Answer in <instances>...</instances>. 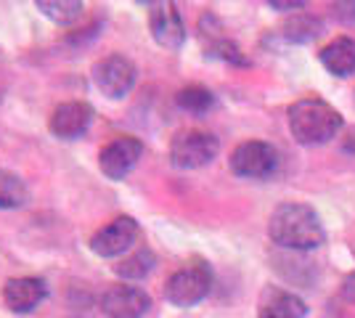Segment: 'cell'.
Segmentation results:
<instances>
[{
	"mask_svg": "<svg viewBox=\"0 0 355 318\" xmlns=\"http://www.w3.org/2000/svg\"><path fill=\"white\" fill-rule=\"evenodd\" d=\"M154 268V255L148 252V249H138L135 255H130V258L119 260L117 265H114V271H117V276H122V279H130V281H138V279H144L148 271Z\"/></svg>",
	"mask_w": 355,
	"mask_h": 318,
	"instance_id": "cell-18",
	"label": "cell"
},
{
	"mask_svg": "<svg viewBox=\"0 0 355 318\" xmlns=\"http://www.w3.org/2000/svg\"><path fill=\"white\" fill-rule=\"evenodd\" d=\"M209 53H215V56L223 61H231V64H247V59L241 56V51H239L231 40H215V43L209 46Z\"/></svg>",
	"mask_w": 355,
	"mask_h": 318,
	"instance_id": "cell-20",
	"label": "cell"
},
{
	"mask_svg": "<svg viewBox=\"0 0 355 318\" xmlns=\"http://www.w3.org/2000/svg\"><path fill=\"white\" fill-rule=\"evenodd\" d=\"M268 233L279 247L297 252H308L326 242V231L318 212L300 202L279 204L268 220Z\"/></svg>",
	"mask_w": 355,
	"mask_h": 318,
	"instance_id": "cell-1",
	"label": "cell"
},
{
	"mask_svg": "<svg viewBox=\"0 0 355 318\" xmlns=\"http://www.w3.org/2000/svg\"><path fill=\"white\" fill-rule=\"evenodd\" d=\"M276 165H279V154L266 141H244L231 154V170L239 178L260 181L273 175Z\"/></svg>",
	"mask_w": 355,
	"mask_h": 318,
	"instance_id": "cell-6",
	"label": "cell"
},
{
	"mask_svg": "<svg viewBox=\"0 0 355 318\" xmlns=\"http://www.w3.org/2000/svg\"><path fill=\"white\" fill-rule=\"evenodd\" d=\"M135 239H138V223L130 215H119L93 233L90 249L101 258H119L122 252H128L133 247Z\"/></svg>",
	"mask_w": 355,
	"mask_h": 318,
	"instance_id": "cell-7",
	"label": "cell"
},
{
	"mask_svg": "<svg viewBox=\"0 0 355 318\" xmlns=\"http://www.w3.org/2000/svg\"><path fill=\"white\" fill-rule=\"evenodd\" d=\"M209 289H212V268L205 260H193L167 279L164 297L175 308H191L207 297Z\"/></svg>",
	"mask_w": 355,
	"mask_h": 318,
	"instance_id": "cell-3",
	"label": "cell"
},
{
	"mask_svg": "<svg viewBox=\"0 0 355 318\" xmlns=\"http://www.w3.org/2000/svg\"><path fill=\"white\" fill-rule=\"evenodd\" d=\"M144 154V143L133 136H119L114 141H109L101 154H98V165H101V173L112 181H119L125 178L130 170L135 167V162L141 159Z\"/></svg>",
	"mask_w": 355,
	"mask_h": 318,
	"instance_id": "cell-8",
	"label": "cell"
},
{
	"mask_svg": "<svg viewBox=\"0 0 355 318\" xmlns=\"http://www.w3.org/2000/svg\"><path fill=\"white\" fill-rule=\"evenodd\" d=\"M37 8L43 11L51 21H56V24H74L80 16H83V3L80 0H40L37 3Z\"/></svg>",
	"mask_w": 355,
	"mask_h": 318,
	"instance_id": "cell-16",
	"label": "cell"
},
{
	"mask_svg": "<svg viewBox=\"0 0 355 318\" xmlns=\"http://www.w3.org/2000/svg\"><path fill=\"white\" fill-rule=\"evenodd\" d=\"M30 199L27 183L11 170H0V210H19Z\"/></svg>",
	"mask_w": 355,
	"mask_h": 318,
	"instance_id": "cell-15",
	"label": "cell"
},
{
	"mask_svg": "<svg viewBox=\"0 0 355 318\" xmlns=\"http://www.w3.org/2000/svg\"><path fill=\"white\" fill-rule=\"evenodd\" d=\"M321 64L334 77H350L355 72V40L337 37L321 51Z\"/></svg>",
	"mask_w": 355,
	"mask_h": 318,
	"instance_id": "cell-14",
	"label": "cell"
},
{
	"mask_svg": "<svg viewBox=\"0 0 355 318\" xmlns=\"http://www.w3.org/2000/svg\"><path fill=\"white\" fill-rule=\"evenodd\" d=\"M268 6H270V8H279V11H300V8H305L302 0H289V3H286V0H270Z\"/></svg>",
	"mask_w": 355,
	"mask_h": 318,
	"instance_id": "cell-21",
	"label": "cell"
},
{
	"mask_svg": "<svg viewBox=\"0 0 355 318\" xmlns=\"http://www.w3.org/2000/svg\"><path fill=\"white\" fill-rule=\"evenodd\" d=\"M148 27H151V37L167 51H178L186 40V27L178 11L175 3L164 0V3H151L148 11Z\"/></svg>",
	"mask_w": 355,
	"mask_h": 318,
	"instance_id": "cell-9",
	"label": "cell"
},
{
	"mask_svg": "<svg viewBox=\"0 0 355 318\" xmlns=\"http://www.w3.org/2000/svg\"><path fill=\"white\" fill-rule=\"evenodd\" d=\"M175 104L183 112H189V114H205V112H209L215 106V96L205 85H189V88L178 91Z\"/></svg>",
	"mask_w": 355,
	"mask_h": 318,
	"instance_id": "cell-17",
	"label": "cell"
},
{
	"mask_svg": "<svg viewBox=\"0 0 355 318\" xmlns=\"http://www.w3.org/2000/svg\"><path fill=\"white\" fill-rule=\"evenodd\" d=\"M289 130L297 143L302 146H318L326 143L342 130V114L331 104L321 98H300L286 112Z\"/></svg>",
	"mask_w": 355,
	"mask_h": 318,
	"instance_id": "cell-2",
	"label": "cell"
},
{
	"mask_svg": "<svg viewBox=\"0 0 355 318\" xmlns=\"http://www.w3.org/2000/svg\"><path fill=\"white\" fill-rule=\"evenodd\" d=\"M308 305L284 289H268L260 303V318H305Z\"/></svg>",
	"mask_w": 355,
	"mask_h": 318,
	"instance_id": "cell-13",
	"label": "cell"
},
{
	"mask_svg": "<svg viewBox=\"0 0 355 318\" xmlns=\"http://www.w3.org/2000/svg\"><path fill=\"white\" fill-rule=\"evenodd\" d=\"M220 152V141L205 130H183L170 143V159L175 167L196 170L209 165Z\"/></svg>",
	"mask_w": 355,
	"mask_h": 318,
	"instance_id": "cell-4",
	"label": "cell"
},
{
	"mask_svg": "<svg viewBox=\"0 0 355 318\" xmlns=\"http://www.w3.org/2000/svg\"><path fill=\"white\" fill-rule=\"evenodd\" d=\"M96 117L93 106L85 101H67L59 104L51 112V120H48V130L61 141H74V138L85 136L90 127V122Z\"/></svg>",
	"mask_w": 355,
	"mask_h": 318,
	"instance_id": "cell-10",
	"label": "cell"
},
{
	"mask_svg": "<svg viewBox=\"0 0 355 318\" xmlns=\"http://www.w3.org/2000/svg\"><path fill=\"white\" fill-rule=\"evenodd\" d=\"M106 318H144L151 308L148 294L141 287H112L101 300Z\"/></svg>",
	"mask_w": 355,
	"mask_h": 318,
	"instance_id": "cell-12",
	"label": "cell"
},
{
	"mask_svg": "<svg viewBox=\"0 0 355 318\" xmlns=\"http://www.w3.org/2000/svg\"><path fill=\"white\" fill-rule=\"evenodd\" d=\"M342 297H345L347 303L355 305V273L345 276V281H342Z\"/></svg>",
	"mask_w": 355,
	"mask_h": 318,
	"instance_id": "cell-22",
	"label": "cell"
},
{
	"mask_svg": "<svg viewBox=\"0 0 355 318\" xmlns=\"http://www.w3.org/2000/svg\"><path fill=\"white\" fill-rule=\"evenodd\" d=\"M45 294H48V287L37 276H19L3 284V303L14 313H32L45 300Z\"/></svg>",
	"mask_w": 355,
	"mask_h": 318,
	"instance_id": "cell-11",
	"label": "cell"
},
{
	"mask_svg": "<svg viewBox=\"0 0 355 318\" xmlns=\"http://www.w3.org/2000/svg\"><path fill=\"white\" fill-rule=\"evenodd\" d=\"M318 32H321V24L315 21V19H308V16H300L295 19L289 27H286V40H295V43H308L313 37H318Z\"/></svg>",
	"mask_w": 355,
	"mask_h": 318,
	"instance_id": "cell-19",
	"label": "cell"
},
{
	"mask_svg": "<svg viewBox=\"0 0 355 318\" xmlns=\"http://www.w3.org/2000/svg\"><path fill=\"white\" fill-rule=\"evenodd\" d=\"M135 80H138V69L133 61L122 53L104 56L93 67V82L106 98H125L133 91Z\"/></svg>",
	"mask_w": 355,
	"mask_h": 318,
	"instance_id": "cell-5",
	"label": "cell"
}]
</instances>
